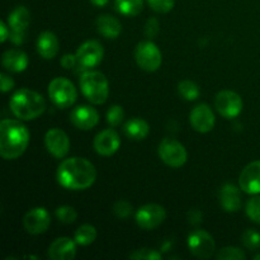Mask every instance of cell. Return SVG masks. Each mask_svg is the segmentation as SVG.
Returning <instances> with one entry per match:
<instances>
[{"instance_id": "f1b7e54d", "label": "cell", "mask_w": 260, "mask_h": 260, "mask_svg": "<svg viewBox=\"0 0 260 260\" xmlns=\"http://www.w3.org/2000/svg\"><path fill=\"white\" fill-rule=\"evenodd\" d=\"M218 260H245L246 255L241 249L234 248V246H226L218 251L217 256Z\"/></svg>"}, {"instance_id": "8992f818", "label": "cell", "mask_w": 260, "mask_h": 260, "mask_svg": "<svg viewBox=\"0 0 260 260\" xmlns=\"http://www.w3.org/2000/svg\"><path fill=\"white\" fill-rule=\"evenodd\" d=\"M135 60L142 70L154 73L161 65L162 56L159 47L154 42L144 41V42H140L135 48Z\"/></svg>"}, {"instance_id": "f35d334b", "label": "cell", "mask_w": 260, "mask_h": 260, "mask_svg": "<svg viewBox=\"0 0 260 260\" xmlns=\"http://www.w3.org/2000/svg\"><path fill=\"white\" fill-rule=\"evenodd\" d=\"M8 27H9V25L5 24L4 22H0V32H2L0 41H2V42H5V41L10 37V28Z\"/></svg>"}, {"instance_id": "2e32d148", "label": "cell", "mask_w": 260, "mask_h": 260, "mask_svg": "<svg viewBox=\"0 0 260 260\" xmlns=\"http://www.w3.org/2000/svg\"><path fill=\"white\" fill-rule=\"evenodd\" d=\"M239 185L243 192L248 194L260 193V160L246 165L239 177Z\"/></svg>"}, {"instance_id": "ba28073f", "label": "cell", "mask_w": 260, "mask_h": 260, "mask_svg": "<svg viewBox=\"0 0 260 260\" xmlns=\"http://www.w3.org/2000/svg\"><path fill=\"white\" fill-rule=\"evenodd\" d=\"M30 23L29 10L25 7H17L8 17V25L12 29L10 40L15 45H20L25 40V32Z\"/></svg>"}, {"instance_id": "4dcf8cb0", "label": "cell", "mask_w": 260, "mask_h": 260, "mask_svg": "<svg viewBox=\"0 0 260 260\" xmlns=\"http://www.w3.org/2000/svg\"><path fill=\"white\" fill-rule=\"evenodd\" d=\"M124 117V111L121 106L116 104V106H112L111 108L107 112V122H108L109 126L117 127L122 123Z\"/></svg>"}, {"instance_id": "6da1fadb", "label": "cell", "mask_w": 260, "mask_h": 260, "mask_svg": "<svg viewBox=\"0 0 260 260\" xmlns=\"http://www.w3.org/2000/svg\"><path fill=\"white\" fill-rule=\"evenodd\" d=\"M96 179L95 167L84 157L65 159L57 169V180L63 188L71 190L88 189Z\"/></svg>"}, {"instance_id": "44dd1931", "label": "cell", "mask_w": 260, "mask_h": 260, "mask_svg": "<svg viewBox=\"0 0 260 260\" xmlns=\"http://www.w3.org/2000/svg\"><path fill=\"white\" fill-rule=\"evenodd\" d=\"M3 66L12 73H22L28 66V56L18 48H12L3 53Z\"/></svg>"}, {"instance_id": "8d00e7d4", "label": "cell", "mask_w": 260, "mask_h": 260, "mask_svg": "<svg viewBox=\"0 0 260 260\" xmlns=\"http://www.w3.org/2000/svg\"><path fill=\"white\" fill-rule=\"evenodd\" d=\"M61 65L65 69H73L78 65V58H76V55H71V53H68V55L62 56L61 58Z\"/></svg>"}, {"instance_id": "ab89813d", "label": "cell", "mask_w": 260, "mask_h": 260, "mask_svg": "<svg viewBox=\"0 0 260 260\" xmlns=\"http://www.w3.org/2000/svg\"><path fill=\"white\" fill-rule=\"evenodd\" d=\"M95 7H106L109 3V0H90Z\"/></svg>"}, {"instance_id": "4316f807", "label": "cell", "mask_w": 260, "mask_h": 260, "mask_svg": "<svg viewBox=\"0 0 260 260\" xmlns=\"http://www.w3.org/2000/svg\"><path fill=\"white\" fill-rule=\"evenodd\" d=\"M178 91H179V95L182 98H184L185 101H196V99L200 96L201 90L198 88V85L196 83L190 80H183L180 81L179 85H178Z\"/></svg>"}, {"instance_id": "7c38bea8", "label": "cell", "mask_w": 260, "mask_h": 260, "mask_svg": "<svg viewBox=\"0 0 260 260\" xmlns=\"http://www.w3.org/2000/svg\"><path fill=\"white\" fill-rule=\"evenodd\" d=\"M75 55L78 58V65L88 70L95 68L102 62L104 50L98 41H86L78 48Z\"/></svg>"}, {"instance_id": "e575fe53", "label": "cell", "mask_w": 260, "mask_h": 260, "mask_svg": "<svg viewBox=\"0 0 260 260\" xmlns=\"http://www.w3.org/2000/svg\"><path fill=\"white\" fill-rule=\"evenodd\" d=\"M152 10L156 13H168L174 7V0H147Z\"/></svg>"}, {"instance_id": "3957f363", "label": "cell", "mask_w": 260, "mask_h": 260, "mask_svg": "<svg viewBox=\"0 0 260 260\" xmlns=\"http://www.w3.org/2000/svg\"><path fill=\"white\" fill-rule=\"evenodd\" d=\"M9 106L13 114L20 121H32L45 112L46 101L37 91L24 88L13 94Z\"/></svg>"}, {"instance_id": "ac0fdd59", "label": "cell", "mask_w": 260, "mask_h": 260, "mask_svg": "<svg viewBox=\"0 0 260 260\" xmlns=\"http://www.w3.org/2000/svg\"><path fill=\"white\" fill-rule=\"evenodd\" d=\"M70 121L76 128L88 131L98 124L99 113L90 106H79L71 112Z\"/></svg>"}, {"instance_id": "d590c367", "label": "cell", "mask_w": 260, "mask_h": 260, "mask_svg": "<svg viewBox=\"0 0 260 260\" xmlns=\"http://www.w3.org/2000/svg\"><path fill=\"white\" fill-rule=\"evenodd\" d=\"M145 36L147 38H155L156 35L159 33V22H157L156 18H150L149 20L146 22V25H145Z\"/></svg>"}, {"instance_id": "d6a6232c", "label": "cell", "mask_w": 260, "mask_h": 260, "mask_svg": "<svg viewBox=\"0 0 260 260\" xmlns=\"http://www.w3.org/2000/svg\"><path fill=\"white\" fill-rule=\"evenodd\" d=\"M161 258L162 255L159 253V251L154 250V249H149V248L139 249V250L129 254V259H135V260H160Z\"/></svg>"}, {"instance_id": "7402d4cb", "label": "cell", "mask_w": 260, "mask_h": 260, "mask_svg": "<svg viewBox=\"0 0 260 260\" xmlns=\"http://www.w3.org/2000/svg\"><path fill=\"white\" fill-rule=\"evenodd\" d=\"M58 48H60V43H58L55 33L46 30V32H42L38 36L37 51L41 57L46 58V60H51V58L57 55Z\"/></svg>"}, {"instance_id": "60d3db41", "label": "cell", "mask_w": 260, "mask_h": 260, "mask_svg": "<svg viewBox=\"0 0 260 260\" xmlns=\"http://www.w3.org/2000/svg\"><path fill=\"white\" fill-rule=\"evenodd\" d=\"M254 259H255V260H260V253L256 254V255H254Z\"/></svg>"}, {"instance_id": "277c9868", "label": "cell", "mask_w": 260, "mask_h": 260, "mask_svg": "<svg viewBox=\"0 0 260 260\" xmlns=\"http://www.w3.org/2000/svg\"><path fill=\"white\" fill-rule=\"evenodd\" d=\"M80 89L84 96L93 104H103L109 95L108 80L99 71H85L80 76Z\"/></svg>"}, {"instance_id": "836d02e7", "label": "cell", "mask_w": 260, "mask_h": 260, "mask_svg": "<svg viewBox=\"0 0 260 260\" xmlns=\"http://www.w3.org/2000/svg\"><path fill=\"white\" fill-rule=\"evenodd\" d=\"M132 211H134V207L127 201H117L113 205V213L118 218H128L132 215Z\"/></svg>"}, {"instance_id": "ffe728a7", "label": "cell", "mask_w": 260, "mask_h": 260, "mask_svg": "<svg viewBox=\"0 0 260 260\" xmlns=\"http://www.w3.org/2000/svg\"><path fill=\"white\" fill-rule=\"evenodd\" d=\"M218 198H220L221 207L226 211V212H236L243 206V201H241V193L236 185L228 183L223 185L218 193Z\"/></svg>"}, {"instance_id": "e0dca14e", "label": "cell", "mask_w": 260, "mask_h": 260, "mask_svg": "<svg viewBox=\"0 0 260 260\" xmlns=\"http://www.w3.org/2000/svg\"><path fill=\"white\" fill-rule=\"evenodd\" d=\"M94 149L102 156H112L116 154L121 145V139L114 129L108 128L99 132L94 139Z\"/></svg>"}, {"instance_id": "9c48e42d", "label": "cell", "mask_w": 260, "mask_h": 260, "mask_svg": "<svg viewBox=\"0 0 260 260\" xmlns=\"http://www.w3.org/2000/svg\"><path fill=\"white\" fill-rule=\"evenodd\" d=\"M188 248L190 253L200 259H210L215 253V240L205 230H194L188 238Z\"/></svg>"}, {"instance_id": "d4e9b609", "label": "cell", "mask_w": 260, "mask_h": 260, "mask_svg": "<svg viewBox=\"0 0 260 260\" xmlns=\"http://www.w3.org/2000/svg\"><path fill=\"white\" fill-rule=\"evenodd\" d=\"M114 5L119 14L136 17L144 9V0H114Z\"/></svg>"}, {"instance_id": "5bb4252c", "label": "cell", "mask_w": 260, "mask_h": 260, "mask_svg": "<svg viewBox=\"0 0 260 260\" xmlns=\"http://www.w3.org/2000/svg\"><path fill=\"white\" fill-rule=\"evenodd\" d=\"M189 121L193 128L197 132H201V134H207V132L212 131L216 123L213 111L208 104L205 103L198 104L192 109Z\"/></svg>"}, {"instance_id": "d6986e66", "label": "cell", "mask_w": 260, "mask_h": 260, "mask_svg": "<svg viewBox=\"0 0 260 260\" xmlns=\"http://www.w3.org/2000/svg\"><path fill=\"white\" fill-rule=\"evenodd\" d=\"M76 255V241L70 238H58L48 248L52 260H73Z\"/></svg>"}, {"instance_id": "5b68a950", "label": "cell", "mask_w": 260, "mask_h": 260, "mask_svg": "<svg viewBox=\"0 0 260 260\" xmlns=\"http://www.w3.org/2000/svg\"><path fill=\"white\" fill-rule=\"evenodd\" d=\"M48 95L51 102L58 108H69L78 98L75 85L66 78H55L48 85Z\"/></svg>"}, {"instance_id": "484cf974", "label": "cell", "mask_w": 260, "mask_h": 260, "mask_svg": "<svg viewBox=\"0 0 260 260\" xmlns=\"http://www.w3.org/2000/svg\"><path fill=\"white\" fill-rule=\"evenodd\" d=\"M96 239V230L94 226L91 225H81L78 230L75 231L74 235V240L76 241L78 245L88 246L93 244Z\"/></svg>"}, {"instance_id": "603a6c76", "label": "cell", "mask_w": 260, "mask_h": 260, "mask_svg": "<svg viewBox=\"0 0 260 260\" xmlns=\"http://www.w3.org/2000/svg\"><path fill=\"white\" fill-rule=\"evenodd\" d=\"M95 25L99 35L108 38V40H114V38L119 37V35L122 32V25L119 23V20L109 14L99 15L96 18Z\"/></svg>"}, {"instance_id": "74e56055", "label": "cell", "mask_w": 260, "mask_h": 260, "mask_svg": "<svg viewBox=\"0 0 260 260\" xmlns=\"http://www.w3.org/2000/svg\"><path fill=\"white\" fill-rule=\"evenodd\" d=\"M0 81H2V91H3V93H8V91L12 90L13 86H14V81H13V79L10 78V76H8L7 74H4V73L0 75Z\"/></svg>"}, {"instance_id": "9a60e30c", "label": "cell", "mask_w": 260, "mask_h": 260, "mask_svg": "<svg viewBox=\"0 0 260 260\" xmlns=\"http://www.w3.org/2000/svg\"><path fill=\"white\" fill-rule=\"evenodd\" d=\"M45 145L47 151L57 159H62L70 150V140L68 135L60 128H52L47 131L45 136Z\"/></svg>"}, {"instance_id": "f546056e", "label": "cell", "mask_w": 260, "mask_h": 260, "mask_svg": "<svg viewBox=\"0 0 260 260\" xmlns=\"http://www.w3.org/2000/svg\"><path fill=\"white\" fill-rule=\"evenodd\" d=\"M56 217L60 222L62 223H73L75 222L76 217H78V213L70 206H61L56 210Z\"/></svg>"}, {"instance_id": "1f68e13d", "label": "cell", "mask_w": 260, "mask_h": 260, "mask_svg": "<svg viewBox=\"0 0 260 260\" xmlns=\"http://www.w3.org/2000/svg\"><path fill=\"white\" fill-rule=\"evenodd\" d=\"M246 215L250 218L251 221H254L255 223L260 225V197H253L246 202L245 206Z\"/></svg>"}, {"instance_id": "83f0119b", "label": "cell", "mask_w": 260, "mask_h": 260, "mask_svg": "<svg viewBox=\"0 0 260 260\" xmlns=\"http://www.w3.org/2000/svg\"><path fill=\"white\" fill-rule=\"evenodd\" d=\"M241 241L249 250H258L260 248V234L253 229H249V230L244 231V234L241 235Z\"/></svg>"}, {"instance_id": "52a82bcc", "label": "cell", "mask_w": 260, "mask_h": 260, "mask_svg": "<svg viewBox=\"0 0 260 260\" xmlns=\"http://www.w3.org/2000/svg\"><path fill=\"white\" fill-rule=\"evenodd\" d=\"M159 156L168 167L180 168L187 162L188 154L185 147L174 139H164L159 145Z\"/></svg>"}, {"instance_id": "4fadbf2b", "label": "cell", "mask_w": 260, "mask_h": 260, "mask_svg": "<svg viewBox=\"0 0 260 260\" xmlns=\"http://www.w3.org/2000/svg\"><path fill=\"white\" fill-rule=\"evenodd\" d=\"M23 225L25 231L30 235H40L46 233L51 225V216L48 211L43 207L32 208L25 213L23 218Z\"/></svg>"}, {"instance_id": "7a4b0ae2", "label": "cell", "mask_w": 260, "mask_h": 260, "mask_svg": "<svg viewBox=\"0 0 260 260\" xmlns=\"http://www.w3.org/2000/svg\"><path fill=\"white\" fill-rule=\"evenodd\" d=\"M29 144V131L17 119H4L0 123V155L5 160L18 159Z\"/></svg>"}, {"instance_id": "8fae6325", "label": "cell", "mask_w": 260, "mask_h": 260, "mask_svg": "<svg viewBox=\"0 0 260 260\" xmlns=\"http://www.w3.org/2000/svg\"><path fill=\"white\" fill-rule=\"evenodd\" d=\"M167 212L162 206L150 203L140 207L136 212V222L144 230H152L164 222Z\"/></svg>"}, {"instance_id": "cb8c5ba5", "label": "cell", "mask_w": 260, "mask_h": 260, "mask_svg": "<svg viewBox=\"0 0 260 260\" xmlns=\"http://www.w3.org/2000/svg\"><path fill=\"white\" fill-rule=\"evenodd\" d=\"M123 132L128 139L140 141V140L146 139L150 132V126L145 119L136 117V118L128 119L124 123Z\"/></svg>"}, {"instance_id": "30bf717a", "label": "cell", "mask_w": 260, "mask_h": 260, "mask_svg": "<svg viewBox=\"0 0 260 260\" xmlns=\"http://www.w3.org/2000/svg\"><path fill=\"white\" fill-rule=\"evenodd\" d=\"M215 107L225 118H235L243 111V99L233 90H221L215 98Z\"/></svg>"}]
</instances>
